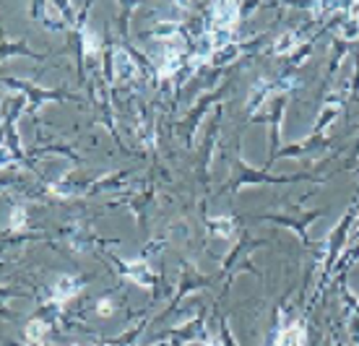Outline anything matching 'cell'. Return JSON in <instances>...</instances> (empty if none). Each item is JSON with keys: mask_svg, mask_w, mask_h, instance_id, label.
I'll list each match as a JSON object with an SVG mask.
<instances>
[{"mask_svg": "<svg viewBox=\"0 0 359 346\" xmlns=\"http://www.w3.org/2000/svg\"><path fill=\"white\" fill-rule=\"evenodd\" d=\"M313 45H315V39H307V42H302V45L297 47L294 53L287 58V68H299V65L313 55Z\"/></svg>", "mask_w": 359, "mask_h": 346, "instance_id": "obj_24", "label": "cell"}, {"mask_svg": "<svg viewBox=\"0 0 359 346\" xmlns=\"http://www.w3.org/2000/svg\"><path fill=\"white\" fill-rule=\"evenodd\" d=\"M222 117H224V109L222 105L214 109V117L206 128V138L201 143V149L196 154V178L201 185H208L211 182V161H214V151L216 143H219V133H222Z\"/></svg>", "mask_w": 359, "mask_h": 346, "instance_id": "obj_7", "label": "cell"}, {"mask_svg": "<svg viewBox=\"0 0 359 346\" xmlns=\"http://www.w3.org/2000/svg\"><path fill=\"white\" fill-rule=\"evenodd\" d=\"M248 50V45H243V42H226V45H222V47H216L214 53L208 55V62L211 65H216V68H222V65H229V62H234L240 55Z\"/></svg>", "mask_w": 359, "mask_h": 346, "instance_id": "obj_20", "label": "cell"}, {"mask_svg": "<svg viewBox=\"0 0 359 346\" xmlns=\"http://www.w3.org/2000/svg\"><path fill=\"white\" fill-rule=\"evenodd\" d=\"M203 224H206V234L211 240H232L240 227L234 216H206V213H203Z\"/></svg>", "mask_w": 359, "mask_h": 346, "instance_id": "obj_16", "label": "cell"}, {"mask_svg": "<svg viewBox=\"0 0 359 346\" xmlns=\"http://www.w3.org/2000/svg\"><path fill=\"white\" fill-rule=\"evenodd\" d=\"M206 286H211V279L208 276H203L201 271H198L190 260H182L180 263V281L177 286H175V297L170 300V305H167V310L159 315V318H164V315H172V312L177 310V305L185 297H188L190 292H198V289H206Z\"/></svg>", "mask_w": 359, "mask_h": 346, "instance_id": "obj_9", "label": "cell"}, {"mask_svg": "<svg viewBox=\"0 0 359 346\" xmlns=\"http://www.w3.org/2000/svg\"><path fill=\"white\" fill-rule=\"evenodd\" d=\"M89 279H91V276L60 274L53 281V286L47 289V292H50V302H53V305H57V307L68 305V302H71L73 297H79V294H81L83 286L89 284Z\"/></svg>", "mask_w": 359, "mask_h": 346, "instance_id": "obj_12", "label": "cell"}, {"mask_svg": "<svg viewBox=\"0 0 359 346\" xmlns=\"http://www.w3.org/2000/svg\"><path fill=\"white\" fill-rule=\"evenodd\" d=\"M219 338H222V346H240L237 338H234L232 328H229V320L219 318Z\"/></svg>", "mask_w": 359, "mask_h": 346, "instance_id": "obj_26", "label": "cell"}, {"mask_svg": "<svg viewBox=\"0 0 359 346\" xmlns=\"http://www.w3.org/2000/svg\"><path fill=\"white\" fill-rule=\"evenodd\" d=\"M45 154H63V157H68L71 161L81 164V157H79L68 143H53V146H36V149H32V157H45Z\"/></svg>", "mask_w": 359, "mask_h": 346, "instance_id": "obj_22", "label": "cell"}, {"mask_svg": "<svg viewBox=\"0 0 359 346\" xmlns=\"http://www.w3.org/2000/svg\"><path fill=\"white\" fill-rule=\"evenodd\" d=\"M331 149V138L325 133H310L307 138L302 141H294V143H287V146H281L276 159H307V157H315V154H320V151H328Z\"/></svg>", "mask_w": 359, "mask_h": 346, "instance_id": "obj_13", "label": "cell"}, {"mask_svg": "<svg viewBox=\"0 0 359 346\" xmlns=\"http://www.w3.org/2000/svg\"><path fill=\"white\" fill-rule=\"evenodd\" d=\"M170 346H188V344H206L211 333L206 328V310H198L196 318L185 320L182 326L172 328L170 333Z\"/></svg>", "mask_w": 359, "mask_h": 346, "instance_id": "obj_11", "label": "cell"}, {"mask_svg": "<svg viewBox=\"0 0 359 346\" xmlns=\"http://www.w3.org/2000/svg\"><path fill=\"white\" fill-rule=\"evenodd\" d=\"M351 45H354V47H357V50H359V39H357V42H351Z\"/></svg>", "mask_w": 359, "mask_h": 346, "instance_id": "obj_30", "label": "cell"}, {"mask_svg": "<svg viewBox=\"0 0 359 346\" xmlns=\"http://www.w3.org/2000/svg\"><path fill=\"white\" fill-rule=\"evenodd\" d=\"M226 89H229V81H222L216 89L206 91L203 97H198L196 102H193V107L185 112L182 123H180V135H182V143H185L188 149H193V146H196V135H198V131H201L203 117H206V112L211 109V107L219 105V102L224 99Z\"/></svg>", "mask_w": 359, "mask_h": 346, "instance_id": "obj_5", "label": "cell"}, {"mask_svg": "<svg viewBox=\"0 0 359 346\" xmlns=\"http://www.w3.org/2000/svg\"><path fill=\"white\" fill-rule=\"evenodd\" d=\"M263 245H266V240H252L248 232H245V234H240L237 245H234V248L229 250L224 258H222V274H224V292H222V297H226V294H229V286H232V281L243 274V271H250V274H255L263 281L261 271H258V268L248 260V255H250V253H255L258 248H263Z\"/></svg>", "mask_w": 359, "mask_h": 346, "instance_id": "obj_3", "label": "cell"}, {"mask_svg": "<svg viewBox=\"0 0 359 346\" xmlns=\"http://www.w3.org/2000/svg\"><path fill=\"white\" fill-rule=\"evenodd\" d=\"M3 84H6L8 89L21 91V94L27 97V102H29L27 112L32 115L34 123H39V109L45 105H50V102H81L79 94H73V91H68V89H42V86H36L32 81L13 79V76H6Z\"/></svg>", "mask_w": 359, "mask_h": 346, "instance_id": "obj_2", "label": "cell"}, {"mask_svg": "<svg viewBox=\"0 0 359 346\" xmlns=\"http://www.w3.org/2000/svg\"><path fill=\"white\" fill-rule=\"evenodd\" d=\"M6 346H32V344H16V341H6Z\"/></svg>", "mask_w": 359, "mask_h": 346, "instance_id": "obj_29", "label": "cell"}, {"mask_svg": "<svg viewBox=\"0 0 359 346\" xmlns=\"http://www.w3.org/2000/svg\"><path fill=\"white\" fill-rule=\"evenodd\" d=\"M32 13L50 32H65L68 29V21H65L63 11H60V3H32Z\"/></svg>", "mask_w": 359, "mask_h": 346, "instance_id": "obj_14", "label": "cell"}, {"mask_svg": "<svg viewBox=\"0 0 359 346\" xmlns=\"http://www.w3.org/2000/svg\"><path fill=\"white\" fill-rule=\"evenodd\" d=\"M294 182H313V185H323L325 178H315L310 172H299V175H273L271 169H258L248 164L243 159L240 149L232 151V175H229V182L224 185V193H232L237 196L245 187H255V185H294Z\"/></svg>", "mask_w": 359, "mask_h": 346, "instance_id": "obj_1", "label": "cell"}, {"mask_svg": "<svg viewBox=\"0 0 359 346\" xmlns=\"http://www.w3.org/2000/svg\"><path fill=\"white\" fill-rule=\"evenodd\" d=\"M323 213H325L323 208L297 211V213H258V216H255V222H269V224H276V227H284V229L294 232L305 248H320V242L310 240V232L307 229H310V227H313Z\"/></svg>", "mask_w": 359, "mask_h": 346, "instance_id": "obj_6", "label": "cell"}, {"mask_svg": "<svg viewBox=\"0 0 359 346\" xmlns=\"http://www.w3.org/2000/svg\"><path fill=\"white\" fill-rule=\"evenodd\" d=\"M351 53H354V45H351V42H346L341 36H331V62H328V71H325V81H328V84H331L333 76L339 73L344 58Z\"/></svg>", "mask_w": 359, "mask_h": 346, "instance_id": "obj_19", "label": "cell"}, {"mask_svg": "<svg viewBox=\"0 0 359 346\" xmlns=\"http://www.w3.org/2000/svg\"><path fill=\"white\" fill-rule=\"evenodd\" d=\"M154 196H156V187H154V182H146L135 196L128 198V204H130V211L135 213V222H138V227H144L146 224V216H149V208H151L154 204Z\"/></svg>", "mask_w": 359, "mask_h": 346, "instance_id": "obj_18", "label": "cell"}, {"mask_svg": "<svg viewBox=\"0 0 359 346\" xmlns=\"http://www.w3.org/2000/svg\"><path fill=\"white\" fill-rule=\"evenodd\" d=\"M302 32H305V29H289L284 34H278L276 39H273V45L269 47L271 58H289L302 42H307V39H302Z\"/></svg>", "mask_w": 359, "mask_h": 346, "instance_id": "obj_17", "label": "cell"}, {"mask_svg": "<svg viewBox=\"0 0 359 346\" xmlns=\"http://www.w3.org/2000/svg\"><path fill=\"white\" fill-rule=\"evenodd\" d=\"M29 58V60L34 62H42L47 60V55L42 53H34L32 47L27 45V39H13V36H3V42H0V58H3V62H8L11 58Z\"/></svg>", "mask_w": 359, "mask_h": 346, "instance_id": "obj_15", "label": "cell"}, {"mask_svg": "<svg viewBox=\"0 0 359 346\" xmlns=\"http://www.w3.org/2000/svg\"><path fill=\"white\" fill-rule=\"evenodd\" d=\"M351 55H354V76L346 81V89H349V102L359 97V50H357V47H354V53H351Z\"/></svg>", "mask_w": 359, "mask_h": 346, "instance_id": "obj_25", "label": "cell"}, {"mask_svg": "<svg viewBox=\"0 0 359 346\" xmlns=\"http://www.w3.org/2000/svg\"><path fill=\"white\" fill-rule=\"evenodd\" d=\"M104 255L112 260V266H117V274L126 276V279H130L135 286H144V289H151L154 297H159V292H156V286H159V276L154 274L151 268L146 266L144 258H138V260H123V258H117L115 253H104Z\"/></svg>", "mask_w": 359, "mask_h": 346, "instance_id": "obj_10", "label": "cell"}, {"mask_svg": "<svg viewBox=\"0 0 359 346\" xmlns=\"http://www.w3.org/2000/svg\"><path fill=\"white\" fill-rule=\"evenodd\" d=\"M351 219H354V208H346V213L341 216V222L336 224V229L328 234V240L323 242L325 245V260H323V281H328V276L333 274V268L339 266V255L341 250L346 248L349 242V229H351Z\"/></svg>", "mask_w": 359, "mask_h": 346, "instance_id": "obj_8", "label": "cell"}, {"mask_svg": "<svg viewBox=\"0 0 359 346\" xmlns=\"http://www.w3.org/2000/svg\"><path fill=\"white\" fill-rule=\"evenodd\" d=\"M333 346H346L341 338H339V333H333Z\"/></svg>", "mask_w": 359, "mask_h": 346, "instance_id": "obj_28", "label": "cell"}, {"mask_svg": "<svg viewBox=\"0 0 359 346\" xmlns=\"http://www.w3.org/2000/svg\"><path fill=\"white\" fill-rule=\"evenodd\" d=\"M357 159H359V138H357V143H354V149H351L349 159H346V164H344V169H351V167H354V164H357Z\"/></svg>", "mask_w": 359, "mask_h": 346, "instance_id": "obj_27", "label": "cell"}, {"mask_svg": "<svg viewBox=\"0 0 359 346\" xmlns=\"http://www.w3.org/2000/svg\"><path fill=\"white\" fill-rule=\"evenodd\" d=\"M146 326H149L146 320H138V326H133L130 331L112 338H102V341H97V346H133V341L141 336V331H146Z\"/></svg>", "mask_w": 359, "mask_h": 346, "instance_id": "obj_21", "label": "cell"}, {"mask_svg": "<svg viewBox=\"0 0 359 346\" xmlns=\"http://www.w3.org/2000/svg\"><path fill=\"white\" fill-rule=\"evenodd\" d=\"M94 307H97L99 318H112V315H115V310H117V292L102 294Z\"/></svg>", "mask_w": 359, "mask_h": 346, "instance_id": "obj_23", "label": "cell"}, {"mask_svg": "<svg viewBox=\"0 0 359 346\" xmlns=\"http://www.w3.org/2000/svg\"><path fill=\"white\" fill-rule=\"evenodd\" d=\"M287 107H289V94H278L263 107L255 117H250V123H266L269 125V157H266V167L271 169L273 161H276L278 151H281V131H284V117H287Z\"/></svg>", "mask_w": 359, "mask_h": 346, "instance_id": "obj_4", "label": "cell"}]
</instances>
